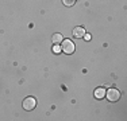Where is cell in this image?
Instances as JSON below:
<instances>
[{
  "label": "cell",
  "mask_w": 127,
  "mask_h": 121,
  "mask_svg": "<svg viewBox=\"0 0 127 121\" xmlns=\"http://www.w3.org/2000/svg\"><path fill=\"white\" fill-rule=\"evenodd\" d=\"M72 34H73L74 38H83L85 35V30H84V27H76Z\"/></svg>",
  "instance_id": "cell-4"
},
{
  "label": "cell",
  "mask_w": 127,
  "mask_h": 121,
  "mask_svg": "<svg viewBox=\"0 0 127 121\" xmlns=\"http://www.w3.org/2000/svg\"><path fill=\"white\" fill-rule=\"evenodd\" d=\"M61 43H62L61 51H64L65 54H73V53H74L76 46H74V43L70 40V39H65V40H62Z\"/></svg>",
  "instance_id": "cell-1"
},
{
  "label": "cell",
  "mask_w": 127,
  "mask_h": 121,
  "mask_svg": "<svg viewBox=\"0 0 127 121\" xmlns=\"http://www.w3.org/2000/svg\"><path fill=\"white\" fill-rule=\"evenodd\" d=\"M53 51H54V53H56V54L61 53V47H60L58 44H54V46H53Z\"/></svg>",
  "instance_id": "cell-8"
},
{
  "label": "cell",
  "mask_w": 127,
  "mask_h": 121,
  "mask_svg": "<svg viewBox=\"0 0 127 121\" xmlns=\"http://www.w3.org/2000/svg\"><path fill=\"white\" fill-rule=\"evenodd\" d=\"M83 38H85V40H91V35H89V34H85Z\"/></svg>",
  "instance_id": "cell-9"
},
{
  "label": "cell",
  "mask_w": 127,
  "mask_h": 121,
  "mask_svg": "<svg viewBox=\"0 0 127 121\" xmlns=\"http://www.w3.org/2000/svg\"><path fill=\"white\" fill-rule=\"evenodd\" d=\"M105 97H107L108 101L115 102V101H118V100L120 98V92L118 89L111 87V89H108V92H105Z\"/></svg>",
  "instance_id": "cell-2"
},
{
  "label": "cell",
  "mask_w": 127,
  "mask_h": 121,
  "mask_svg": "<svg viewBox=\"0 0 127 121\" xmlns=\"http://www.w3.org/2000/svg\"><path fill=\"white\" fill-rule=\"evenodd\" d=\"M95 97H96L97 100L104 98V97H105V90L103 89V87H99V89H96V90H95Z\"/></svg>",
  "instance_id": "cell-5"
},
{
  "label": "cell",
  "mask_w": 127,
  "mask_h": 121,
  "mask_svg": "<svg viewBox=\"0 0 127 121\" xmlns=\"http://www.w3.org/2000/svg\"><path fill=\"white\" fill-rule=\"evenodd\" d=\"M51 40H53L54 44H58V43H61V42L64 40V38H62L61 34H54L53 38H51Z\"/></svg>",
  "instance_id": "cell-6"
},
{
  "label": "cell",
  "mask_w": 127,
  "mask_h": 121,
  "mask_svg": "<svg viewBox=\"0 0 127 121\" xmlns=\"http://www.w3.org/2000/svg\"><path fill=\"white\" fill-rule=\"evenodd\" d=\"M35 106H37V101H35L34 97H27V98H25V101H23V108H25L26 110H32Z\"/></svg>",
  "instance_id": "cell-3"
},
{
  "label": "cell",
  "mask_w": 127,
  "mask_h": 121,
  "mask_svg": "<svg viewBox=\"0 0 127 121\" xmlns=\"http://www.w3.org/2000/svg\"><path fill=\"white\" fill-rule=\"evenodd\" d=\"M62 3L66 5V7H72V5H74L76 0H62Z\"/></svg>",
  "instance_id": "cell-7"
}]
</instances>
